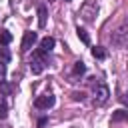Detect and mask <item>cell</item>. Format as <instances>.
Instances as JSON below:
<instances>
[{"instance_id":"cell-1","label":"cell","mask_w":128,"mask_h":128,"mask_svg":"<svg viewBox=\"0 0 128 128\" xmlns=\"http://www.w3.org/2000/svg\"><path fill=\"white\" fill-rule=\"evenodd\" d=\"M108 98H110V90H108V86L102 84V82H98V84L94 86V102L102 106V104L108 102Z\"/></svg>"},{"instance_id":"cell-2","label":"cell","mask_w":128,"mask_h":128,"mask_svg":"<svg viewBox=\"0 0 128 128\" xmlns=\"http://www.w3.org/2000/svg\"><path fill=\"white\" fill-rule=\"evenodd\" d=\"M96 14H98V4H96L94 0H88V2L80 8V16H82L86 22H92Z\"/></svg>"},{"instance_id":"cell-3","label":"cell","mask_w":128,"mask_h":128,"mask_svg":"<svg viewBox=\"0 0 128 128\" xmlns=\"http://www.w3.org/2000/svg\"><path fill=\"white\" fill-rule=\"evenodd\" d=\"M54 102H56L54 94L46 92V94H42V96H38V98L34 100V106H36L38 110H48V108H52V106H54Z\"/></svg>"},{"instance_id":"cell-4","label":"cell","mask_w":128,"mask_h":128,"mask_svg":"<svg viewBox=\"0 0 128 128\" xmlns=\"http://www.w3.org/2000/svg\"><path fill=\"white\" fill-rule=\"evenodd\" d=\"M44 52H36L34 54V58H32V62H30V70H32V74H40L42 70H44V66H46V60H44Z\"/></svg>"},{"instance_id":"cell-5","label":"cell","mask_w":128,"mask_h":128,"mask_svg":"<svg viewBox=\"0 0 128 128\" xmlns=\"http://www.w3.org/2000/svg\"><path fill=\"white\" fill-rule=\"evenodd\" d=\"M126 34H128V32H126V22H124V24L112 34V44H114V46H120V48L126 46Z\"/></svg>"},{"instance_id":"cell-6","label":"cell","mask_w":128,"mask_h":128,"mask_svg":"<svg viewBox=\"0 0 128 128\" xmlns=\"http://www.w3.org/2000/svg\"><path fill=\"white\" fill-rule=\"evenodd\" d=\"M38 40V34L36 32H32V30H28V32H24V38H22V50L26 52V50H30L32 46H34V42Z\"/></svg>"},{"instance_id":"cell-7","label":"cell","mask_w":128,"mask_h":128,"mask_svg":"<svg viewBox=\"0 0 128 128\" xmlns=\"http://www.w3.org/2000/svg\"><path fill=\"white\" fill-rule=\"evenodd\" d=\"M54 44H56V40H54L52 36H46V38H42V40H40V48H38V50H40V52H44V54H48V52L54 48Z\"/></svg>"},{"instance_id":"cell-8","label":"cell","mask_w":128,"mask_h":128,"mask_svg":"<svg viewBox=\"0 0 128 128\" xmlns=\"http://www.w3.org/2000/svg\"><path fill=\"white\" fill-rule=\"evenodd\" d=\"M46 18H48V8H46L44 4H40V6H38V26H40V28L46 26Z\"/></svg>"},{"instance_id":"cell-9","label":"cell","mask_w":128,"mask_h":128,"mask_svg":"<svg viewBox=\"0 0 128 128\" xmlns=\"http://www.w3.org/2000/svg\"><path fill=\"white\" fill-rule=\"evenodd\" d=\"M92 56L98 58V60H104V58L108 56V52H106V48H102V46H94V48H92Z\"/></svg>"},{"instance_id":"cell-10","label":"cell","mask_w":128,"mask_h":128,"mask_svg":"<svg viewBox=\"0 0 128 128\" xmlns=\"http://www.w3.org/2000/svg\"><path fill=\"white\" fill-rule=\"evenodd\" d=\"M128 118V112L124 110V108H120V110H116L114 114H112V122H124Z\"/></svg>"},{"instance_id":"cell-11","label":"cell","mask_w":128,"mask_h":128,"mask_svg":"<svg viewBox=\"0 0 128 128\" xmlns=\"http://www.w3.org/2000/svg\"><path fill=\"white\" fill-rule=\"evenodd\" d=\"M12 42V34L8 32V30H0V46H6V44H10Z\"/></svg>"},{"instance_id":"cell-12","label":"cell","mask_w":128,"mask_h":128,"mask_svg":"<svg viewBox=\"0 0 128 128\" xmlns=\"http://www.w3.org/2000/svg\"><path fill=\"white\" fill-rule=\"evenodd\" d=\"M76 34H78V38H80L84 44H90V36H88V32H86L84 28H80V26H78V28H76Z\"/></svg>"},{"instance_id":"cell-13","label":"cell","mask_w":128,"mask_h":128,"mask_svg":"<svg viewBox=\"0 0 128 128\" xmlns=\"http://www.w3.org/2000/svg\"><path fill=\"white\" fill-rule=\"evenodd\" d=\"M86 72V64L82 62V60H78L76 64H74V76H82Z\"/></svg>"},{"instance_id":"cell-14","label":"cell","mask_w":128,"mask_h":128,"mask_svg":"<svg viewBox=\"0 0 128 128\" xmlns=\"http://www.w3.org/2000/svg\"><path fill=\"white\" fill-rule=\"evenodd\" d=\"M10 52H8V48H4V46H0V62L2 64H8L10 62Z\"/></svg>"},{"instance_id":"cell-15","label":"cell","mask_w":128,"mask_h":128,"mask_svg":"<svg viewBox=\"0 0 128 128\" xmlns=\"http://www.w3.org/2000/svg\"><path fill=\"white\" fill-rule=\"evenodd\" d=\"M0 90H2V94H4V96H8L12 88H10V84H8L6 80H4V82H0Z\"/></svg>"},{"instance_id":"cell-16","label":"cell","mask_w":128,"mask_h":128,"mask_svg":"<svg viewBox=\"0 0 128 128\" xmlns=\"http://www.w3.org/2000/svg\"><path fill=\"white\" fill-rule=\"evenodd\" d=\"M8 116V106H6V102H0V120H4Z\"/></svg>"},{"instance_id":"cell-17","label":"cell","mask_w":128,"mask_h":128,"mask_svg":"<svg viewBox=\"0 0 128 128\" xmlns=\"http://www.w3.org/2000/svg\"><path fill=\"white\" fill-rule=\"evenodd\" d=\"M4 80H6V64L0 62V82H4Z\"/></svg>"},{"instance_id":"cell-18","label":"cell","mask_w":128,"mask_h":128,"mask_svg":"<svg viewBox=\"0 0 128 128\" xmlns=\"http://www.w3.org/2000/svg\"><path fill=\"white\" fill-rule=\"evenodd\" d=\"M72 98H74V100H84V94H82V92H74Z\"/></svg>"},{"instance_id":"cell-19","label":"cell","mask_w":128,"mask_h":128,"mask_svg":"<svg viewBox=\"0 0 128 128\" xmlns=\"http://www.w3.org/2000/svg\"><path fill=\"white\" fill-rule=\"evenodd\" d=\"M46 122H48V120H46V118H40V120H38V126H40V128H42V126H46Z\"/></svg>"},{"instance_id":"cell-20","label":"cell","mask_w":128,"mask_h":128,"mask_svg":"<svg viewBox=\"0 0 128 128\" xmlns=\"http://www.w3.org/2000/svg\"><path fill=\"white\" fill-rule=\"evenodd\" d=\"M64 2H70V0H64Z\"/></svg>"}]
</instances>
